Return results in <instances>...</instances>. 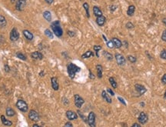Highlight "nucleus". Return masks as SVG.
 I'll use <instances>...</instances> for the list:
<instances>
[{
  "label": "nucleus",
  "instance_id": "nucleus-6",
  "mask_svg": "<svg viewBox=\"0 0 166 127\" xmlns=\"http://www.w3.org/2000/svg\"><path fill=\"white\" fill-rule=\"evenodd\" d=\"M74 100H75V105L78 109H80L82 105L85 103V100L82 97H81L79 94H75L74 96Z\"/></svg>",
  "mask_w": 166,
  "mask_h": 127
},
{
  "label": "nucleus",
  "instance_id": "nucleus-31",
  "mask_svg": "<svg viewBox=\"0 0 166 127\" xmlns=\"http://www.w3.org/2000/svg\"><path fill=\"white\" fill-rule=\"evenodd\" d=\"M44 33L45 35L48 37V38H50V39H53V33L48 29H46L45 31H44Z\"/></svg>",
  "mask_w": 166,
  "mask_h": 127
},
{
  "label": "nucleus",
  "instance_id": "nucleus-30",
  "mask_svg": "<svg viewBox=\"0 0 166 127\" xmlns=\"http://www.w3.org/2000/svg\"><path fill=\"white\" fill-rule=\"evenodd\" d=\"M16 56H17V58L20 59L21 60H23V61H26V60H27L26 56H25V55H24L23 53H22V52H17V53H16Z\"/></svg>",
  "mask_w": 166,
  "mask_h": 127
},
{
  "label": "nucleus",
  "instance_id": "nucleus-18",
  "mask_svg": "<svg viewBox=\"0 0 166 127\" xmlns=\"http://www.w3.org/2000/svg\"><path fill=\"white\" fill-rule=\"evenodd\" d=\"M22 33H23V35H24V36L26 38V39H28V40H29V41H31V40H32L33 39V34L30 32V31H28V30H27V29H25V30H23L22 31Z\"/></svg>",
  "mask_w": 166,
  "mask_h": 127
},
{
  "label": "nucleus",
  "instance_id": "nucleus-47",
  "mask_svg": "<svg viewBox=\"0 0 166 127\" xmlns=\"http://www.w3.org/2000/svg\"><path fill=\"white\" fill-rule=\"evenodd\" d=\"M4 68H5V70L6 72H9L10 69H9V67H8V66L7 64H5V65L4 66Z\"/></svg>",
  "mask_w": 166,
  "mask_h": 127
},
{
  "label": "nucleus",
  "instance_id": "nucleus-41",
  "mask_svg": "<svg viewBox=\"0 0 166 127\" xmlns=\"http://www.w3.org/2000/svg\"><path fill=\"white\" fill-rule=\"evenodd\" d=\"M107 92L112 96H115V93H114V92L110 89V88H107Z\"/></svg>",
  "mask_w": 166,
  "mask_h": 127
},
{
  "label": "nucleus",
  "instance_id": "nucleus-16",
  "mask_svg": "<svg viewBox=\"0 0 166 127\" xmlns=\"http://www.w3.org/2000/svg\"><path fill=\"white\" fill-rule=\"evenodd\" d=\"M112 42H113V44H114V47H115V48H116V49H120V48L122 46V41H121L119 39L114 37V38L112 39Z\"/></svg>",
  "mask_w": 166,
  "mask_h": 127
},
{
  "label": "nucleus",
  "instance_id": "nucleus-37",
  "mask_svg": "<svg viewBox=\"0 0 166 127\" xmlns=\"http://www.w3.org/2000/svg\"><path fill=\"white\" fill-rule=\"evenodd\" d=\"M77 113H79V115L80 116V117H81V118L82 119V120H83L84 122L87 123V119L85 118V116H84V115H83V114H82V113H81V112H80L79 110H78V111H77Z\"/></svg>",
  "mask_w": 166,
  "mask_h": 127
},
{
  "label": "nucleus",
  "instance_id": "nucleus-2",
  "mask_svg": "<svg viewBox=\"0 0 166 127\" xmlns=\"http://www.w3.org/2000/svg\"><path fill=\"white\" fill-rule=\"evenodd\" d=\"M51 28L53 31V33L57 36V37H62L63 35V30L61 27L60 22L58 20L54 21L51 24Z\"/></svg>",
  "mask_w": 166,
  "mask_h": 127
},
{
  "label": "nucleus",
  "instance_id": "nucleus-42",
  "mask_svg": "<svg viewBox=\"0 0 166 127\" xmlns=\"http://www.w3.org/2000/svg\"><path fill=\"white\" fill-rule=\"evenodd\" d=\"M118 99H119V101H120V102H121V103H122V104H124L125 106H126V103H125V102L124 99H122V97L119 96V97H118Z\"/></svg>",
  "mask_w": 166,
  "mask_h": 127
},
{
  "label": "nucleus",
  "instance_id": "nucleus-4",
  "mask_svg": "<svg viewBox=\"0 0 166 127\" xmlns=\"http://www.w3.org/2000/svg\"><path fill=\"white\" fill-rule=\"evenodd\" d=\"M95 114L94 112H90L89 113L88 118H87V123L90 127H96L95 123Z\"/></svg>",
  "mask_w": 166,
  "mask_h": 127
},
{
  "label": "nucleus",
  "instance_id": "nucleus-23",
  "mask_svg": "<svg viewBox=\"0 0 166 127\" xmlns=\"http://www.w3.org/2000/svg\"><path fill=\"white\" fill-rule=\"evenodd\" d=\"M5 113L8 117H12V116H14L15 115V111L13 109H12L11 107H7Z\"/></svg>",
  "mask_w": 166,
  "mask_h": 127
},
{
  "label": "nucleus",
  "instance_id": "nucleus-17",
  "mask_svg": "<svg viewBox=\"0 0 166 127\" xmlns=\"http://www.w3.org/2000/svg\"><path fill=\"white\" fill-rule=\"evenodd\" d=\"M102 97L103 98V99L105 101V102H107L108 103H112V98L109 96V95L107 93V92H105V90H103L102 92Z\"/></svg>",
  "mask_w": 166,
  "mask_h": 127
},
{
  "label": "nucleus",
  "instance_id": "nucleus-38",
  "mask_svg": "<svg viewBox=\"0 0 166 127\" xmlns=\"http://www.w3.org/2000/svg\"><path fill=\"white\" fill-rule=\"evenodd\" d=\"M67 34H68V35H69L70 37H74V36L75 35V32H73V31H70V30H69V31L67 32Z\"/></svg>",
  "mask_w": 166,
  "mask_h": 127
},
{
  "label": "nucleus",
  "instance_id": "nucleus-15",
  "mask_svg": "<svg viewBox=\"0 0 166 127\" xmlns=\"http://www.w3.org/2000/svg\"><path fill=\"white\" fill-rule=\"evenodd\" d=\"M31 58H32L33 59H38V60H41L43 59V55L42 52H33L31 53Z\"/></svg>",
  "mask_w": 166,
  "mask_h": 127
},
{
  "label": "nucleus",
  "instance_id": "nucleus-5",
  "mask_svg": "<svg viewBox=\"0 0 166 127\" xmlns=\"http://www.w3.org/2000/svg\"><path fill=\"white\" fill-rule=\"evenodd\" d=\"M19 36H20V35H19V32H18V29L14 27L10 32V35H9L10 40L12 42H15L19 39Z\"/></svg>",
  "mask_w": 166,
  "mask_h": 127
},
{
  "label": "nucleus",
  "instance_id": "nucleus-44",
  "mask_svg": "<svg viewBox=\"0 0 166 127\" xmlns=\"http://www.w3.org/2000/svg\"><path fill=\"white\" fill-rule=\"evenodd\" d=\"M64 127H73V125H72V123H71L70 122H67V123L65 124Z\"/></svg>",
  "mask_w": 166,
  "mask_h": 127
},
{
  "label": "nucleus",
  "instance_id": "nucleus-24",
  "mask_svg": "<svg viewBox=\"0 0 166 127\" xmlns=\"http://www.w3.org/2000/svg\"><path fill=\"white\" fill-rule=\"evenodd\" d=\"M42 15H43L44 19L46 21H48V22H51L52 21V14H51V12L49 11H45Z\"/></svg>",
  "mask_w": 166,
  "mask_h": 127
},
{
  "label": "nucleus",
  "instance_id": "nucleus-21",
  "mask_svg": "<svg viewBox=\"0 0 166 127\" xmlns=\"http://www.w3.org/2000/svg\"><path fill=\"white\" fill-rule=\"evenodd\" d=\"M135 12V6L134 5H131L129 6L128 8V10H127V15L129 16H132L134 15Z\"/></svg>",
  "mask_w": 166,
  "mask_h": 127
},
{
  "label": "nucleus",
  "instance_id": "nucleus-28",
  "mask_svg": "<svg viewBox=\"0 0 166 127\" xmlns=\"http://www.w3.org/2000/svg\"><path fill=\"white\" fill-rule=\"evenodd\" d=\"M83 8H84L85 10V13H86L87 18H89V17H90V13H89V5L87 2H85V3H83Z\"/></svg>",
  "mask_w": 166,
  "mask_h": 127
},
{
  "label": "nucleus",
  "instance_id": "nucleus-11",
  "mask_svg": "<svg viewBox=\"0 0 166 127\" xmlns=\"http://www.w3.org/2000/svg\"><path fill=\"white\" fill-rule=\"evenodd\" d=\"M135 89L136 92L139 94V96H142L147 92V89L145 88V86H144L143 85H141V84H135Z\"/></svg>",
  "mask_w": 166,
  "mask_h": 127
},
{
  "label": "nucleus",
  "instance_id": "nucleus-7",
  "mask_svg": "<svg viewBox=\"0 0 166 127\" xmlns=\"http://www.w3.org/2000/svg\"><path fill=\"white\" fill-rule=\"evenodd\" d=\"M138 121H139V124L145 125L149 121V116L145 112H142V113H140V114L138 117Z\"/></svg>",
  "mask_w": 166,
  "mask_h": 127
},
{
  "label": "nucleus",
  "instance_id": "nucleus-54",
  "mask_svg": "<svg viewBox=\"0 0 166 127\" xmlns=\"http://www.w3.org/2000/svg\"><path fill=\"white\" fill-rule=\"evenodd\" d=\"M15 2V0H11V2H12V3H14Z\"/></svg>",
  "mask_w": 166,
  "mask_h": 127
},
{
  "label": "nucleus",
  "instance_id": "nucleus-34",
  "mask_svg": "<svg viewBox=\"0 0 166 127\" xmlns=\"http://www.w3.org/2000/svg\"><path fill=\"white\" fill-rule=\"evenodd\" d=\"M125 27H126V29H134L135 25H133V23H132V22H128L126 23V25H125Z\"/></svg>",
  "mask_w": 166,
  "mask_h": 127
},
{
  "label": "nucleus",
  "instance_id": "nucleus-19",
  "mask_svg": "<svg viewBox=\"0 0 166 127\" xmlns=\"http://www.w3.org/2000/svg\"><path fill=\"white\" fill-rule=\"evenodd\" d=\"M0 118H1L2 123V124H3L4 126H12V122L10 121V120H7V119L5 117V116L2 115Z\"/></svg>",
  "mask_w": 166,
  "mask_h": 127
},
{
  "label": "nucleus",
  "instance_id": "nucleus-51",
  "mask_svg": "<svg viewBox=\"0 0 166 127\" xmlns=\"http://www.w3.org/2000/svg\"><path fill=\"white\" fill-rule=\"evenodd\" d=\"M162 22L164 23V25L166 26V18H164V19H162Z\"/></svg>",
  "mask_w": 166,
  "mask_h": 127
},
{
  "label": "nucleus",
  "instance_id": "nucleus-52",
  "mask_svg": "<svg viewBox=\"0 0 166 127\" xmlns=\"http://www.w3.org/2000/svg\"><path fill=\"white\" fill-rule=\"evenodd\" d=\"M124 43L125 44V47H126V48H128V47H129V43L127 42V41H125V42H124Z\"/></svg>",
  "mask_w": 166,
  "mask_h": 127
},
{
  "label": "nucleus",
  "instance_id": "nucleus-1",
  "mask_svg": "<svg viewBox=\"0 0 166 127\" xmlns=\"http://www.w3.org/2000/svg\"><path fill=\"white\" fill-rule=\"evenodd\" d=\"M80 70H81V68L72 62H70L67 65V72H68L69 76L71 79H74L76 73L80 72Z\"/></svg>",
  "mask_w": 166,
  "mask_h": 127
},
{
  "label": "nucleus",
  "instance_id": "nucleus-29",
  "mask_svg": "<svg viewBox=\"0 0 166 127\" xmlns=\"http://www.w3.org/2000/svg\"><path fill=\"white\" fill-rule=\"evenodd\" d=\"M6 24H7V22H6L5 18L2 15H0V28L5 27Z\"/></svg>",
  "mask_w": 166,
  "mask_h": 127
},
{
  "label": "nucleus",
  "instance_id": "nucleus-9",
  "mask_svg": "<svg viewBox=\"0 0 166 127\" xmlns=\"http://www.w3.org/2000/svg\"><path fill=\"white\" fill-rule=\"evenodd\" d=\"M28 118H29L32 121H33V122H38V121H39V120H40V116H39V114H38L35 110H32L29 111Z\"/></svg>",
  "mask_w": 166,
  "mask_h": 127
},
{
  "label": "nucleus",
  "instance_id": "nucleus-36",
  "mask_svg": "<svg viewBox=\"0 0 166 127\" xmlns=\"http://www.w3.org/2000/svg\"><path fill=\"white\" fill-rule=\"evenodd\" d=\"M106 44H107V46H108L109 48H110V49H113V48H115V47H114V44H113V42H112V40H110V41H107V42H106Z\"/></svg>",
  "mask_w": 166,
  "mask_h": 127
},
{
  "label": "nucleus",
  "instance_id": "nucleus-55",
  "mask_svg": "<svg viewBox=\"0 0 166 127\" xmlns=\"http://www.w3.org/2000/svg\"><path fill=\"white\" fill-rule=\"evenodd\" d=\"M164 98L166 99V91H165V94H164Z\"/></svg>",
  "mask_w": 166,
  "mask_h": 127
},
{
  "label": "nucleus",
  "instance_id": "nucleus-33",
  "mask_svg": "<svg viewBox=\"0 0 166 127\" xmlns=\"http://www.w3.org/2000/svg\"><path fill=\"white\" fill-rule=\"evenodd\" d=\"M127 59H128L130 62H132V63H135V62L137 61V58L135 57V56H131V55L127 56Z\"/></svg>",
  "mask_w": 166,
  "mask_h": 127
},
{
  "label": "nucleus",
  "instance_id": "nucleus-14",
  "mask_svg": "<svg viewBox=\"0 0 166 127\" xmlns=\"http://www.w3.org/2000/svg\"><path fill=\"white\" fill-rule=\"evenodd\" d=\"M106 22V18L102 15L101 16L96 17V23L98 24L99 26H103Z\"/></svg>",
  "mask_w": 166,
  "mask_h": 127
},
{
  "label": "nucleus",
  "instance_id": "nucleus-3",
  "mask_svg": "<svg viewBox=\"0 0 166 127\" xmlns=\"http://www.w3.org/2000/svg\"><path fill=\"white\" fill-rule=\"evenodd\" d=\"M16 107L22 113H26L28 110V104L22 99H18L16 103Z\"/></svg>",
  "mask_w": 166,
  "mask_h": 127
},
{
  "label": "nucleus",
  "instance_id": "nucleus-25",
  "mask_svg": "<svg viewBox=\"0 0 166 127\" xmlns=\"http://www.w3.org/2000/svg\"><path fill=\"white\" fill-rule=\"evenodd\" d=\"M91 56H94V53L91 50H88L84 54H82L81 57L82 59H88V58H90Z\"/></svg>",
  "mask_w": 166,
  "mask_h": 127
},
{
  "label": "nucleus",
  "instance_id": "nucleus-53",
  "mask_svg": "<svg viewBox=\"0 0 166 127\" xmlns=\"http://www.w3.org/2000/svg\"><path fill=\"white\" fill-rule=\"evenodd\" d=\"M32 127H43V126H39V125H38V124H34Z\"/></svg>",
  "mask_w": 166,
  "mask_h": 127
},
{
  "label": "nucleus",
  "instance_id": "nucleus-45",
  "mask_svg": "<svg viewBox=\"0 0 166 127\" xmlns=\"http://www.w3.org/2000/svg\"><path fill=\"white\" fill-rule=\"evenodd\" d=\"M116 8H117L116 5H111V6H110V10H111V12H114V11L116 9Z\"/></svg>",
  "mask_w": 166,
  "mask_h": 127
},
{
  "label": "nucleus",
  "instance_id": "nucleus-12",
  "mask_svg": "<svg viewBox=\"0 0 166 127\" xmlns=\"http://www.w3.org/2000/svg\"><path fill=\"white\" fill-rule=\"evenodd\" d=\"M66 117L69 120L72 121V120H75L78 119V115L75 112L72 111V110H68L65 113Z\"/></svg>",
  "mask_w": 166,
  "mask_h": 127
},
{
  "label": "nucleus",
  "instance_id": "nucleus-49",
  "mask_svg": "<svg viewBox=\"0 0 166 127\" xmlns=\"http://www.w3.org/2000/svg\"><path fill=\"white\" fill-rule=\"evenodd\" d=\"M48 4H49V5H51V4H52L53 3V2H54V0H45Z\"/></svg>",
  "mask_w": 166,
  "mask_h": 127
},
{
  "label": "nucleus",
  "instance_id": "nucleus-32",
  "mask_svg": "<svg viewBox=\"0 0 166 127\" xmlns=\"http://www.w3.org/2000/svg\"><path fill=\"white\" fill-rule=\"evenodd\" d=\"M102 49V46H101L95 45V46H93V49H94V51L96 52V56H97V57H99V52Z\"/></svg>",
  "mask_w": 166,
  "mask_h": 127
},
{
  "label": "nucleus",
  "instance_id": "nucleus-43",
  "mask_svg": "<svg viewBox=\"0 0 166 127\" xmlns=\"http://www.w3.org/2000/svg\"><path fill=\"white\" fill-rule=\"evenodd\" d=\"M4 42H5V38L2 35H0V45H2Z\"/></svg>",
  "mask_w": 166,
  "mask_h": 127
},
{
  "label": "nucleus",
  "instance_id": "nucleus-40",
  "mask_svg": "<svg viewBox=\"0 0 166 127\" xmlns=\"http://www.w3.org/2000/svg\"><path fill=\"white\" fill-rule=\"evenodd\" d=\"M162 83L163 85H165L166 84V73L163 75V76L162 77Z\"/></svg>",
  "mask_w": 166,
  "mask_h": 127
},
{
  "label": "nucleus",
  "instance_id": "nucleus-48",
  "mask_svg": "<svg viewBox=\"0 0 166 127\" xmlns=\"http://www.w3.org/2000/svg\"><path fill=\"white\" fill-rule=\"evenodd\" d=\"M131 127H142V126L139 124V123H135L132 124V126Z\"/></svg>",
  "mask_w": 166,
  "mask_h": 127
},
{
  "label": "nucleus",
  "instance_id": "nucleus-13",
  "mask_svg": "<svg viewBox=\"0 0 166 127\" xmlns=\"http://www.w3.org/2000/svg\"><path fill=\"white\" fill-rule=\"evenodd\" d=\"M51 84H52V87L55 91L58 90L59 89V84L58 83V79L56 77H52L51 78Z\"/></svg>",
  "mask_w": 166,
  "mask_h": 127
},
{
  "label": "nucleus",
  "instance_id": "nucleus-26",
  "mask_svg": "<svg viewBox=\"0 0 166 127\" xmlns=\"http://www.w3.org/2000/svg\"><path fill=\"white\" fill-rule=\"evenodd\" d=\"M103 56H104V57L107 59V60H109V61H112V60H113V59H114V57H113V56L110 53V52H107V51H103Z\"/></svg>",
  "mask_w": 166,
  "mask_h": 127
},
{
  "label": "nucleus",
  "instance_id": "nucleus-27",
  "mask_svg": "<svg viewBox=\"0 0 166 127\" xmlns=\"http://www.w3.org/2000/svg\"><path fill=\"white\" fill-rule=\"evenodd\" d=\"M109 83H110L113 89H116L117 86H118V84H117V82L115 81V78H114V77H110V78L109 79Z\"/></svg>",
  "mask_w": 166,
  "mask_h": 127
},
{
  "label": "nucleus",
  "instance_id": "nucleus-50",
  "mask_svg": "<svg viewBox=\"0 0 166 127\" xmlns=\"http://www.w3.org/2000/svg\"><path fill=\"white\" fill-rule=\"evenodd\" d=\"M44 75H45L44 71H42V72H39V76H43Z\"/></svg>",
  "mask_w": 166,
  "mask_h": 127
},
{
  "label": "nucleus",
  "instance_id": "nucleus-10",
  "mask_svg": "<svg viewBox=\"0 0 166 127\" xmlns=\"http://www.w3.org/2000/svg\"><path fill=\"white\" fill-rule=\"evenodd\" d=\"M26 5V0H17L15 3V9L17 11L22 12Z\"/></svg>",
  "mask_w": 166,
  "mask_h": 127
},
{
  "label": "nucleus",
  "instance_id": "nucleus-22",
  "mask_svg": "<svg viewBox=\"0 0 166 127\" xmlns=\"http://www.w3.org/2000/svg\"><path fill=\"white\" fill-rule=\"evenodd\" d=\"M93 13H94L95 16H96V17H99V16L102 15V10L99 8V7L95 6V5L93 6Z\"/></svg>",
  "mask_w": 166,
  "mask_h": 127
},
{
  "label": "nucleus",
  "instance_id": "nucleus-46",
  "mask_svg": "<svg viewBox=\"0 0 166 127\" xmlns=\"http://www.w3.org/2000/svg\"><path fill=\"white\" fill-rule=\"evenodd\" d=\"M89 78L91 79H95V76H94V74H92V72L91 70H89Z\"/></svg>",
  "mask_w": 166,
  "mask_h": 127
},
{
  "label": "nucleus",
  "instance_id": "nucleus-8",
  "mask_svg": "<svg viewBox=\"0 0 166 127\" xmlns=\"http://www.w3.org/2000/svg\"><path fill=\"white\" fill-rule=\"evenodd\" d=\"M115 58L116 60V62L119 66H124L126 63V59L120 53H115Z\"/></svg>",
  "mask_w": 166,
  "mask_h": 127
},
{
  "label": "nucleus",
  "instance_id": "nucleus-35",
  "mask_svg": "<svg viewBox=\"0 0 166 127\" xmlns=\"http://www.w3.org/2000/svg\"><path fill=\"white\" fill-rule=\"evenodd\" d=\"M160 57L162 59H165L166 60V49H164L160 53Z\"/></svg>",
  "mask_w": 166,
  "mask_h": 127
},
{
  "label": "nucleus",
  "instance_id": "nucleus-20",
  "mask_svg": "<svg viewBox=\"0 0 166 127\" xmlns=\"http://www.w3.org/2000/svg\"><path fill=\"white\" fill-rule=\"evenodd\" d=\"M96 70H97V76L99 79L102 78V71H103V67L102 65L98 64L96 66Z\"/></svg>",
  "mask_w": 166,
  "mask_h": 127
},
{
  "label": "nucleus",
  "instance_id": "nucleus-39",
  "mask_svg": "<svg viewBox=\"0 0 166 127\" xmlns=\"http://www.w3.org/2000/svg\"><path fill=\"white\" fill-rule=\"evenodd\" d=\"M162 39L165 42H166V29H165L162 32Z\"/></svg>",
  "mask_w": 166,
  "mask_h": 127
}]
</instances>
